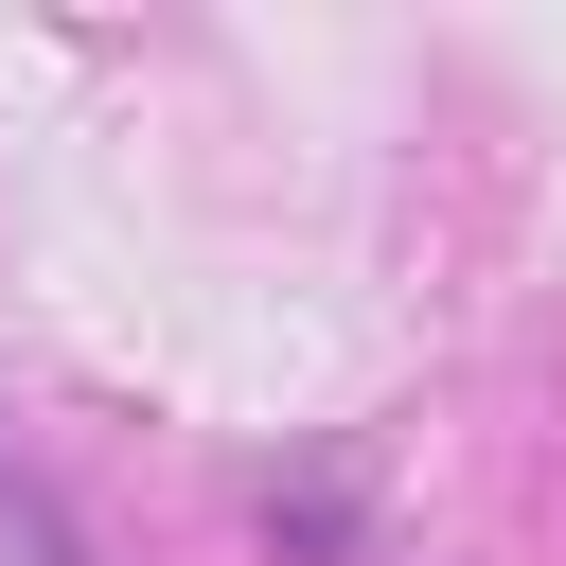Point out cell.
I'll return each mask as SVG.
<instances>
[{
  "mask_svg": "<svg viewBox=\"0 0 566 566\" xmlns=\"http://www.w3.org/2000/svg\"><path fill=\"white\" fill-rule=\"evenodd\" d=\"M0 566H71V531L35 513V478H0Z\"/></svg>",
  "mask_w": 566,
  "mask_h": 566,
  "instance_id": "1",
  "label": "cell"
}]
</instances>
